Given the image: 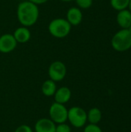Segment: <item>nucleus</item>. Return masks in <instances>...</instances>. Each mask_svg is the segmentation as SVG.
<instances>
[{
  "label": "nucleus",
  "instance_id": "obj_1",
  "mask_svg": "<svg viewBox=\"0 0 131 132\" xmlns=\"http://www.w3.org/2000/svg\"><path fill=\"white\" fill-rule=\"evenodd\" d=\"M16 15L19 22L29 28L37 22L39 17V9L36 4L28 0L23 1L17 6Z\"/></svg>",
  "mask_w": 131,
  "mask_h": 132
},
{
  "label": "nucleus",
  "instance_id": "obj_2",
  "mask_svg": "<svg viewBox=\"0 0 131 132\" xmlns=\"http://www.w3.org/2000/svg\"><path fill=\"white\" fill-rule=\"evenodd\" d=\"M72 26L63 18L53 19L48 26V31L51 36L57 39L66 37L71 31Z\"/></svg>",
  "mask_w": 131,
  "mask_h": 132
},
{
  "label": "nucleus",
  "instance_id": "obj_3",
  "mask_svg": "<svg viewBox=\"0 0 131 132\" xmlns=\"http://www.w3.org/2000/svg\"><path fill=\"white\" fill-rule=\"evenodd\" d=\"M113 49L117 52H126L131 48V33L128 29L117 31L111 39Z\"/></svg>",
  "mask_w": 131,
  "mask_h": 132
},
{
  "label": "nucleus",
  "instance_id": "obj_4",
  "mask_svg": "<svg viewBox=\"0 0 131 132\" xmlns=\"http://www.w3.org/2000/svg\"><path fill=\"white\" fill-rule=\"evenodd\" d=\"M67 121H69L73 127L81 128L84 127L87 122V112L80 107H72L68 109Z\"/></svg>",
  "mask_w": 131,
  "mask_h": 132
},
{
  "label": "nucleus",
  "instance_id": "obj_5",
  "mask_svg": "<svg viewBox=\"0 0 131 132\" xmlns=\"http://www.w3.org/2000/svg\"><path fill=\"white\" fill-rule=\"evenodd\" d=\"M49 118L56 124H61L67 121L68 109L65 104L53 102L49 109Z\"/></svg>",
  "mask_w": 131,
  "mask_h": 132
},
{
  "label": "nucleus",
  "instance_id": "obj_6",
  "mask_svg": "<svg viewBox=\"0 0 131 132\" xmlns=\"http://www.w3.org/2000/svg\"><path fill=\"white\" fill-rule=\"evenodd\" d=\"M66 65L59 60L53 62L48 69V75L50 80L55 82L62 81L66 75Z\"/></svg>",
  "mask_w": 131,
  "mask_h": 132
},
{
  "label": "nucleus",
  "instance_id": "obj_7",
  "mask_svg": "<svg viewBox=\"0 0 131 132\" xmlns=\"http://www.w3.org/2000/svg\"><path fill=\"white\" fill-rule=\"evenodd\" d=\"M17 44L12 34L5 33L0 36V53H9L15 50Z\"/></svg>",
  "mask_w": 131,
  "mask_h": 132
},
{
  "label": "nucleus",
  "instance_id": "obj_8",
  "mask_svg": "<svg viewBox=\"0 0 131 132\" xmlns=\"http://www.w3.org/2000/svg\"><path fill=\"white\" fill-rule=\"evenodd\" d=\"M56 125L50 119L47 118H43L39 119L35 125V132H56Z\"/></svg>",
  "mask_w": 131,
  "mask_h": 132
},
{
  "label": "nucleus",
  "instance_id": "obj_9",
  "mask_svg": "<svg viewBox=\"0 0 131 132\" xmlns=\"http://www.w3.org/2000/svg\"><path fill=\"white\" fill-rule=\"evenodd\" d=\"M66 19L72 26H79L83 20V12L78 7H71L68 9Z\"/></svg>",
  "mask_w": 131,
  "mask_h": 132
},
{
  "label": "nucleus",
  "instance_id": "obj_10",
  "mask_svg": "<svg viewBox=\"0 0 131 132\" xmlns=\"http://www.w3.org/2000/svg\"><path fill=\"white\" fill-rule=\"evenodd\" d=\"M72 97V92L70 89L67 87H61L57 88L56 93L53 95L54 101L56 103H59L62 104H66L69 101Z\"/></svg>",
  "mask_w": 131,
  "mask_h": 132
},
{
  "label": "nucleus",
  "instance_id": "obj_11",
  "mask_svg": "<svg viewBox=\"0 0 131 132\" xmlns=\"http://www.w3.org/2000/svg\"><path fill=\"white\" fill-rule=\"evenodd\" d=\"M12 35L18 43H25L31 39V32L29 29L23 26L18 27Z\"/></svg>",
  "mask_w": 131,
  "mask_h": 132
},
{
  "label": "nucleus",
  "instance_id": "obj_12",
  "mask_svg": "<svg viewBox=\"0 0 131 132\" xmlns=\"http://www.w3.org/2000/svg\"><path fill=\"white\" fill-rule=\"evenodd\" d=\"M117 22L121 29H128L131 25V12L128 9L118 11Z\"/></svg>",
  "mask_w": 131,
  "mask_h": 132
},
{
  "label": "nucleus",
  "instance_id": "obj_13",
  "mask_svg": "<svg viewBox=\"0 0 131 132\" xmlns=\"http://www.w3.org/2000/svg\"><path fill=\"white\" fill-rule=\"evenodd\" d=\"M57 90L56 82L49 79L44 81L41 87V91L42 94L46 97H53L54 94Z\"/></svg>",
  "mask_w": 131,
  "mask_h": 132
},
{
  "label": "nucleus",
  "instance_id": "obj_14",
  "mask_svg": "<svg viewBox=\"0 0 131 132\" xmlns=\"http://www.w3.org/2000/svg\"><path fill=\"white\" fill-rule=\"evenodd\" d=\"M102 119V112L97 108H93L87 112V121L90 124L98 125Z\"/></svg>",
  "mask_w": 131,
  "mask_h": 132
},
{
  "label": "nucleus",
  "instance_id": "obj_15",
  "mask_svg": "<svg viewBox=\"0 0 131 132\" xmlns=\"http://www.w3.org/2000/svg\"><path fill=\"white\" fill-rule=\"evenodd\" d=\"M129 3L130 0H110V5L112 8L117 11L128 9Z\"/></svg>",
  "mask_w": 131,
  "mask_h": 132
},
{
  "label": "nucleus",
  "instance_id": "obj_16",
  "mask_svg": "<svg viewBox=\"0 0 131 132\" xmlns=\"http://www.w3.org/2000/svg\"><path fill=\"white\" fill-rule=\"evenodd\" d=\"M76 3L80 9H87L93 5V0H75Z\"/></svg>",
  "mask_w": 131,
  "mask_h": 132
},
{
  "label": "nucleus",
  "instance_id": "obj_17",
  "mask_svg": "<svg viewBox=\"0 0 131 132\" xmlns=\"http://www.w3.org/2000/svg\"><path fill=\"white\" fill-rule=\"evenodd\" d=\"M83 132H103V131L98 126V125L89 124L84 126Z\"/></svg>",
  "mask_w": 131,
  "mask_h": 132
},
{
  "label": "nucleus",
  "instance_id": "obj_18",
  "mask_svg": "<svg viewBox=\"0 0 131 132\" xmlns=\"http://www.w3.org/2000/svg\"><path fill=\"white\" fill-rule=\"evenodd\" d=\"M56 132H71V127L66 122L57 124L56 127Z\"/></svg>",
  "mask_w": 131,
  "mask_h": 132
},
{
  "label": "nucleus",
  "instance_id": "obj_19",
  "mask_svg": "<svg viewBox=\"0 0 131 132\" xmlns=\"http://www.w3.org/2000/svg\"><path fill=\"white\" fill-rule=\"evenodd\" d=\"M14 132H33L32 128L27 125H22L19 126Z\"/></svg>",
  "mask_w": 131,
  "mask_h": 132
},
{
  "label": "nucleus",
  "instance_id": "obj_20",
  "mask_svg": "<svg viewBox=\"0 0 131 132\" xmlns=\"http://www.w3.org/2000/svg\"><path fill=\"white\" fill-rule=\"evenodd\" d=\"M34 4H36V5H42L46 2H47L49 0H28Z\"/></svg>",
  "mask_w": 131,
  "mask_h": 132
},
{
  "label": "nucleus",
  "instance_id": "obj_21",
  "mask_svg": "<svg viewBox=\"0 0 131 132\" xmlns=\"http://www.w3.org/2000/svg\"><path fill=\"white\" fill-rule=\"evenodd\" d=\"M128 9L130 11V12H131V0H130V3H129V6H128Z\"/></svg>",
  "mask_w": 131,
  "mask_h": 132
},
{
  "label": "nucleus",
  "instance_id": "obj_22",
  "mask_svg": "<svg viewBox=\"0 0 131 132\" xmlns=\"http://www.w3.org/2000/svg\"><path fill=\"white\" fill-rule=\"evenodd\" d=\"M62 2H72V1H74V0H60Z\"/></svg>",
  "mask_w": 131,
  "mask_h": 132
},
{
  "label": "nucleus",
  "instance_id": "obj_23",
  "mask_svg": "<svg viewBox=\"0 0 131 132\" xmlns=\"http://www.w3.org/2000/svg\"><path fill=\"white\" fill-rule=\"evenodd\" d=\"M128 30H129V31L130 32V33H131V25H130V27L128 28Z\"/></svg>",
  "mask_w": 131,
  "mask_h": 132
},
{
  "label": "nucleus",
  "instance_id": "obj_24",
  "mask_svg": "<svg viewBox=\"0 0 131 132\" xmlns=\"http://www.w3.org/2000/svg\"><path fill=\"white\" fill-rule=\"evenodd\" d=\"M0 36H1V32H0Z\"/></svg>",
  "mask_w": 131,
  "mask_h": 132
}]
</instances>
